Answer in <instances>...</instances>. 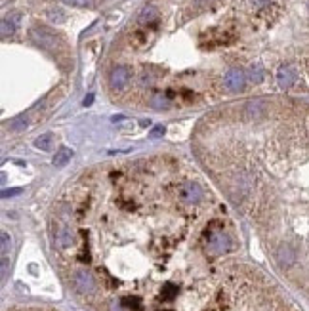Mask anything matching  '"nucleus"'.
<instances>
[{
	"label": "nucleus",
	"mask_w": 309,
	"mask_h": 311,
	"mask_svg": "<svg viewBox=\"0 0 309 311\" xmlns=\"http://www.w3.org/2000/svg\"><path fill=\"white\" fill-rule=\"evenodd\" d=\"M229 223L216 193L174 155L84 170L52 219L58 252L95 279L86 302L97 311H247L254 267L208 249Z\"/></svg>",
	"instance_id": "1"
},
{
	"label": "nucleus",
	"mask_w": 309,
	"mask_h": 311,
	"mask_svg": "<svg viewBox=\"0 0 309 311\" xmlns=\"http://www.w3.org/2000/svg\"><path fill=\"white\" fill-rule=\"evenodd\" d=\"M191 151L258 233L277 269L309 294V103L254 97L206 113Z\"/></svg>",
	"instance_id": "2"
},
{
	"label": "nucleus",
	"mask_w": 309,
	"mask_h": 311,
	"mask_svg": "<svg viewBox=\"0 0 309 311\" xmlns=\"http://www.w3.org/2000/svg\"><path fill=\"white\" fill-rule=\"evenodd\" d=\"M247 71L243 67H229L223 73V86L225 90L231 93H239L245 90L247 86Z\"/></svg>",
	"instance_id": "3"
},
{
	"label": "nucleus",
	"mask_w": 309,
	"mask_h": 311,
	"mask_svg": "<svg viewBox=\"0 0 309 311\" xmlns=\"http://www.w3.org/2000/svg\"><path fill=\"white\" fill-rule=\"evenodd\" d=\"M130 80H132V71H130V67H126V65H117V67H113V71L109 73V86L115 88V90L126 88V86L130 84Z\"/></svg>",
	"instance_id": "4"
},
{
	"label": "nucleus",
	"mask_w": 309,
	"mask_h": 311,
	"mask_svg": "<svg viewBox=\"0 0 309 311\" xmlns=\"http://www.w3.org/2000/svg\"><path fill=\"white\" fill-rule=\"evenodd\" d=\"M156 19H158V10L154 6H145L139 12V16H138V23L139 25H149V23H153Z\"/></svg>",
	"instance_id": "5"
},
{
	"label": "nucleus",
	"mask_w": 309,
	"mask_h": 311,
	"mask_svg": "<svg viewBox=\"0 0 309 311\" xmlns=\"http://www.w3.org/2000/svg\"><path fill=\"white\" fill-rule=\"evenodd\" d=\"M56 143V136L52 132H46V134H40L36 140H34V147L36 149H42V151H50Z\"/></svg>",
	"instance_id": "6"
},
{
	"label": "nucleus",
	"mask_w": 309,
	"mask_h": 311,
	"mask_svg": "<svg viewBox=\"0 0 309 311\" xmlns=\"http://www.w3.org/2000/svg\"><path fill=\"white\" fill-rule=\"evenodd\" d=\"M71 156H73V151H71L69 147H60V149L56 151L52 162H54L56 166H65L67 162H71Z\"/></svg>",
	"instance_id": "7"
},
{
	"label": "nucleus",
	"mask_w": 309,
	"mask_h": 311,
	"mask_svg": "<svg viewBox=\"0 0 309 311\" xmlns=\"http://www.w3.org/2000/svg\"><path fill=\"white\" fill-rule=\"evenodd\" d=\"M14 23H15V21H12V19H4V21H2V36H4V38H8V36L14 32V29H15Z\"/></svg>",
	"instance_id": "8"
},
{
	"label": "nucleus",
	"mask_w": 309,
	"mask_h": 311,
	"mask_svg": "<svg viewBox=\"0 0 309 311\" xmlns=\"http://www.w3.org/2000/svg\"><path fill=\"white\" fill-rule=\"evenodd\" d=\"M27 126V119L25 117H17V119H14L12 123H10V128L14 130V132H19V130H23Z\"/></svg>",
	"instance_id": "9"
},
{
	"label": "nucleus",
	"mask_w": 309,
	"mask_h": 311,
	"mask_svg": "<svg viewBox=\"0 0 309 311\" xmlns=\"http://www.w3.org/2000/svg\"><path fill=\"white\" fill-rule=\"evenodd\" d=\"M8 249H10V237H8L6 231H2V258H6Z\"/></svg>",
	"instance_id": "10"
},
{
	"label": "nucleus",
	"mask_w": 309,
	"mask_h": 311,
	"mask_svg": "<svg viewBox=\"0 0 309 311\" xmlns=\"http://www.w3.org/2000/svg\"><path fill=\"white\" fill-rule=\"evenodd\" d=\"M65 4H69V6H77V8H84V6H88V0H63Z\"/></svg>",
	"instance_id": "11"
},
{
	"label": "nucleus",
	"mask_w": 309,
	"mask_h": 311,
	"mask_svg": "<svg viewBox=\"0 0 309 311\" xmlns=\"http://www.w3.org/2000/svg\"><path fill=\"white\" fill-rule=\"evenodd\" d=\"M48 16H50V19H63V17H65V16H63V12H60V10H56V12L52 10Z\"/></svg>",
	"instance_id": "12"
},
{
	"label": "nucleus",
	"mask_w": 309,
	"mask_h": 311,
	"mask_svg": "<svg viewBox=\"0 0 309 311\" xmlns=\"http://www.w3.org/2000/svg\"><path fill=\"white\" fill-rule=\"evenodd\" d=\"M19 191H21V189H4V191H2V197L6 199L8 195H17Z\"/></svg>",
	"instance_id": "13"
},
{
	"label": "nucleus",
	"mask_w": 309,
	"mask_h": 311,
	"mask_svg": "<svg viewBox=\"0 0 309 311\" xmlns=\"http://www.w3.org/2000/svg\"><path fill=\"white\" fill-rule=\"evenodd\" d=\"M162 134H164V128H162V126H154V130L151 132L153 138H158V136H162Z\"/></svg>",
	"instance_id": "14"
},
{
	"label": "nucleus",
	"mask_w": 309,
	"mask_h": 311,
	"mask_svg": "<svg viewBox=\"0 0 309 311\" xmlns=\"http://www.w3.org/2000/svg\"><path fill=\"white\" fill-rule=\"evenodd\" d=\"M92 99H93L92 93H90V95H86V99H84V105H90V103H92Z\"/></svg>",
	"instance_id": "15"
}]
</instances>
